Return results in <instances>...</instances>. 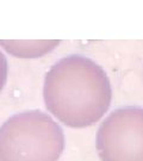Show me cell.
<instances>
[{"label": "cell", "instance_id": "obj_1", "mask_svg": "<svg viewBox=\"0 0 143 161\" xmlns=\"http://www.w3.org/2000/svg\"><path fill=\"white\" fill-rule=\"evenodd\" d=\"M43 99L48 111L64 125L86 128L107 112L112 88L102 66L84 55L73 54L58 60L48 70Z\"/></svg>", "mask_w": 143, "mask_h": 161}, {"label": "cell", "instance_id": "obj_2", "mask_svg": "<svg viewBox=\"0 0 143 161\" xmlns=\"http://www.w3.org/2000/svg\"><path fill=\"white\" fill-rule=\"evenodd\" d=\"M63 149V130L40 110L16 114L0 127V161H57Z\"/></svg>", "mask_w": 143, "mask_h": 161}, {"label": "cell", "instance_id": "obj_3", "mask_svg": "<svg viewBox=\"0 0 143 161\" xmlns=\"http://www.w3.org/2000/svg\"><path fill=\"white\" fill-rule=\"evenodd\" d=\"M96 144L102 161H143V108L112 111L98 129Z\"/></svg>", "mask_w": 143, "mask_h": 161}, {"label": "cell", "instance_id": "obj_4", "mask_svg": "<svg viewBox=\"0 0 143 161\" xmlns=\"http://www.w3.org/2000/svg\"><path fill=\"white\" fill-rule=\"evenodd\" d=\"M58 44L60 41H0V46L6 52L19 58H42Z\"/></svg>", "mask_w": 143, "mask_h": 161}, {"label": "cell", "instance_id": "obj_5", "mask_svg": "<svg viewBox=\"0 0 143 161\" xmlns=\"http://www.w3.org/2000/svg\"><path fill=\"white\" fill-rule=\"evenodd\" d=\"M6 80H7V60L3 52L0 50V92L5 86Z\"/></svg>", "mask_w": 143, "mask_h": 161}]
</instances>
